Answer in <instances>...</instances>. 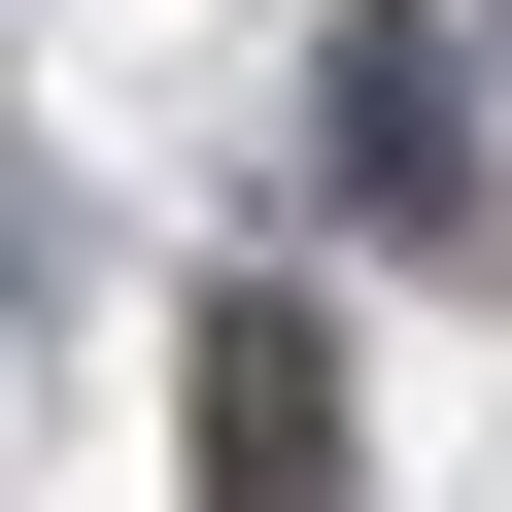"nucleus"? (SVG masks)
Returning a JSON list of instances; mask_svg holds the SVG:
<instances>
[{"label":"nucleus","instance_id":"1","mask_svg":"<svg viewBox=\"0 0 512 512\" xmlns=\"http://www.w3.org/2000/svg\"><path fill=\"white\" fill-rule=\"evenodd\" d=\"M205 444H239V512H342V444H308V342H274V308L205 342Z\"/></svg>","mask_w":512,"mask_h":512}]
</instances>
